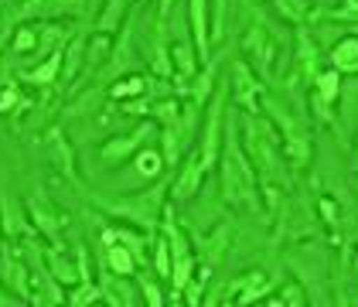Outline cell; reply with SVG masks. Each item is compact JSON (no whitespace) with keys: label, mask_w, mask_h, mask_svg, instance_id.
Masks as SVG:
<instances>
[{"label":"cell","mask_w":358,"mask_h":307,"mask_svg":"<svg viewBox=\"0 0 358 307\" xmlns=\"http://www.w3.org/2000/svg\"><path fill=\"white\" fill-rule=\"evenodd\" d=\"M219 178H222V198L236 208H249L259 212V185H256V168L249 164L243 140L236 137V120H229L225 127V140H222L219 154Z\"/></svg>","instance_id":"obj_1"},{"label":"cell","mask_w":358,"mask_h":307,"mask_svg":"<svg viewBox=\"0 0 358 307\" xmlns=\"http://www.w3.org/2000/svg\"><path fill=\"white\" fill-rule=\"evenodd\" d=\"M164 192L167 185H154L147 192H137V195L127 198H96V208L113 215V219H127V225H137L143 232H157L161 229V215L167 208Z\"/></svg>","instance_id":"obj_2"},{"label":"cell","mask_w":358,"mask_h":307,"mask_svg":"<svg viewBox=\"0 0 358 307\" xmlns=\"http://www.w3.org/2000/svg\"><path fill=\"white\" fill-rule=\"evenodd\" d=\"M243 150H246L249 164L256 168V174L263 178V181H273L280 178V164H276V127L270 120H256V113H246V120H243Z\"/></svg>","instance_id":"obj_3"},{"label":"cell","mask_w":358,"mask_h":307,"mask_svg":"<svg viewBox=\"0 0 358 307\" xmlns=\"http://www.w3.org/2000/svg\"><path fill=\"white\" fill-rule=\"evenodd\" d=\"M263 106L270 110V123L280 130V140H283V154H287V161H290L297 171L307 168V164H310V134H307V127H303L301 120L287 110L280 99L263 96Z\"/></svg>","instance_id":"obj_4"},{"label":"cell","mask_w":358,"mask_h":307,"mask_svg":"<svg viewBox=\"0 0 358 307\" xmlns=\"http://www.w3.org/2000/svg\"><path fill=\"white\" fill-rule=\"evenodd\" d=\"M157 137V127H154V120H143L137 130H130V134H120V137H110L103 147H99V161H103V168H123L137 150H143L150 140Z\"/></svg>","instance_id":"obj_5"},{"label":"cell","mask_w":358,"mask_h":307,"mask_svg":"<svg viewBox=\"0 0 358 307\" xmlns=\"http://www.w3.org/2000/svg\"><path fill=\"white\" fill-rule=\"evenodd\" d=\"M229 83H232V99L243 113H259L263 106V96H266V83L256 76V69L249 65L246 58H239L229 72Z\"/></svg>","instance_id":"obj_6"},{"label":"cell","mask_w":358,"mask_h":307,"mask_svg":"<svg viewBox=\"0 0 358 307\" xmlns=\"http://www.w3.org/2000/svg\"><path fill=\"white\" fill-rule=\"evenodd\" d=\"M225 99H222V92L215 96V103L208 106V120H205V130H201V140H198V161H201V168L205 174L208 171L219 168V154H222V140H225V130H222V123H225Z\"/></svg>","instance_id":"obj_7"},{"label":"cell","mask_w":358,"mask_h":307,"mask_svg":"<svg viewBox=\"0 0 358 307\" xmlns=\"http://www.w3.org/2000/svg\"><path fill=\"white\" fill-rule=\"evenodd\" d=\"M243 55H246V62L256 69L259 79L270 76L273 58H276V38L270 34V28H266L263 21H256V24L246 31V38H243Z\"/></svg>","instance_id":"obj_8"},{"label":"cell","mask_w":358,"mask_h":307,"mask_svg":"<svg viewBox=\"0 0 358 307\" xmlns=\"http://www.w3.org/2000/svg\"><path fill=\"white\" fill-rule=\"evenodd\" d=\"M0 283L14 297L31 304V270L24 256H17V246H7V243H0Z\"/></svg>","instance_id":"obj_9"},{"label":"cell","mask_w":358,"mask_h":307,"mask_svg":"<svg viewBox=\"0 0 358 307\" xmlns=\"http://www.w3.org/2000/svg\"><path fill=\"white\" fill-rule=\"evenodd\" d=\"M294 41H297V55H294V76H301L307 85H314L317 72H321V52H317V41L310 38L307 24L294 28Z\"/></svg>","instance_id":"obj_10"},{"label":"cell","mask_w":358,"mask_h":307,"mask_svg":"<svg viewBox=\"0 0 358 307\" xmlns=\"http://www.w3.org/2000/svg\"><path fill=\"white\" fill-rule=\"evenodd\" d=\"M270 290H273V280L266 277L263 270H249L246 277L232 280V287H229V294H225V304H256V301H263V297H270Z\"/></svg>","instance_id":"obj_11"},{"label":"cell","mask_w":358,"mask_h":307,"mask_svg":"<svg viewBox=\"0 0 358 307\" xmlns=\"http://www.w3.org/2000/svg\"><path fill=\"white\" fill-rule=\"evenodd\" d=\"M31 229V219H28V208L17 201V195H10V192H0V232H3V239H24Z\"/></svg>","instance_id":"obj_12"},{"label":"cell","mask_w":358,"mask_h":307,"mask_svg":"<svg viewBox=\"0 0 358 307\" xmlns=\"http://www.w3.org/2000/svg\"><path fill=\"white\" fill-rule=\"evenodd\" d=\"M24 208H28V219L31 225L48 239V243H62L58 239V232H62V225H65V219L58 215L55 208H52V201L48 198H41V195H31L28 201H24Z\"/></svg>","instance_id":"obj_13"},{"label":"cell","mask_w":358,"mask_h":307,"mask_svg":"<svg viewBox=\"0 0 358 307\" xmlns=\"http://www.w3.org/2000/svg\"><path fill=\"white\" fill-rule=\"evenodd\" d=\"M99 287H103V304H113V307H137L143 304L140 297V287H134V280L123 277V273H103L99 277Z\"/></svg>","instance_id":"obj_14"},{"label":"cell","mask_w":358,"mask_h":307,"mask_svg":"<svg viewBox=\"0 0 358 307\" xmlns=\"http://www.w3.org/2000/svg\"><path fill=\"white\" fill-rule=\"evenodd\" d=\"M45 154H48V161L55 164L69 181H79V168H76V150H72V143L65 140L62 134V127H52L48 134H45Z\"/></svg>","instance_id":"obj_15"},{"label":"cell","mask_w":358,"mask_h":307,"mask_svg":"<svg viewBox=\"0 0 358 307\" xmlns=\"http://www.w3.org/2000/svg\"><path fill=\"white\" fill-rule=\"evenodd\" d=\"M147 62L150 72L157 79H174V65H171V41H167V21H154V34H150V48H147Z\"/></svg>","instance_id":"obj_16"},{"label":"cell","mask_w":358,"mask_h":307,"mask_svg":"<svg viewBox=\"0 0 358 307\" xmlns=\"http://www.w3.org/2000/svg\"><path fill=\"white\" fill-rule=\"evenodd\" d=\"M201 181H205V168H201V161H198V150H188V157H185V164L178 171V178L171 181V198H174V201H188V198H194V192L201 188Z\"/></svg>","instance_id":"obj_17"},{"label":"cell","mask_w":358,"mask_h":307,"mask_svg":"<svg viewBox=\"0 0 358 307\" xmlns=\"http://www.w3.org/2000/svg\"><path fill=\"white\" fill-rule=\"evenodd\" d=\"M188 31L194 38L198 58L208 62L212 52V31H208V0H188Z\"/></svg>","instance_id":"obj_18"},{"label":"cell","mask_w":358,"mask_h":307,"mask_svg":"<svg viewBox=\"0 0 358 307\" xmlns=\"http://www.w3.org/2000/svg\"><path fill=\"white\" fill-rule=\"evenodd\" d=\"M215 83H219V62H215V58H208V62H205V69H201V72H198V76H194L192 83L185 85L178 96H185L188 103H194V106L201 110V106H208V96L215 92Z\"/></svg>","instance_id":"obj_19"},{"label":"cell","mask_w":358,"mask_h":307,"mask_svg":"<svg viewBox=\"0 0 358 307\" xmlns=\"http://www.w3.org/2000/svg\"><path fill=\"white\" fill-rule=\"evenodd\" d=\"M76 10H79V0H24L17 14L24 21H55V17L76 14Z\"/></svg>","instance_id":"obj_20"},{"label":"cell","mask_w":358,"mask_h":307,"mask_svg":"<svg viewBox=\"0 0 358 307\" xmlns=\"http://www.w3.org/2000/svg\"><path fill=\"white\" fill-rule=\"evenodd\" d=\"M45 263H48L52 277H55L62 287H76V283H79V270H76L72 256L62 250V243H52V246L45 250Z\"/></svg>","instance_id":"obj_21"},{"label":"cell","mask_w":358,"mask_h":307,"mask_svg":"<svg viewBox=\"0 0 358 307\" xmlns=\"http://www.w3.org/2000/svg\"><path fill=\"white\" fill-rule=\"evenodd\" d=\"M328 62L331 69L341 72V76H358V34H348V38L334 41Z\"/></svg>","instance_id":"obj_22"},{"label":"cell","mask_w":358,"mask_h":307,"mask_svg":"<svg viewBox=\"0 0 358 307\" xmlns=\"http://www.w3.org/2000/svg\"><path fill=\"white\" fill-rule=\"evenodd\" d=\"M62 62H65V48H58V52H52V55L45 58L38 69H31V72H24L21 79L28 85H34V89H48V85H55L58 79H62Z\"/></svg>","instance_id":"obj_23"},{"label":"cell","mask_w":358,"mask_h":307,"mask_svg":"<svg viewBox=\"0 0 358 307\" xmlns=\"http://www.w3.org/2000/svg\"><path fill=\"white\" fill-rule=\"evenodd\" d=\"M229 243H232V229L225 222H219L205 239H201V259H205L208 266H215L222 256L229 252Z\"/></svg>","instance_id":"obj_24"},{"label":"cell","mask_w":358,"mask_h":307,"mask_svg":"<svg viewBox=\"0 0 358 307\" xmlns=\"http://www.w3.org/2000/svg\"><path fill=\"white\" fill-rule=\"evenodd\" d=\"M310 92L317 96V99H324L334 106V99L341 96V72H334V69H324V72H317V79L310 85Z\"/></svg>","instance_id":"obj_25"},{"label":"cell","mask_w":358,"mask_h":307,"mask_svg":"<svg viewBox=\"0 0 358 307\" xmlns=\"http://www.w3.org/2000/svg\"><path fill=\"white\" fill-rule=\"evenodd\" d=\"M134 161H137V174L140 178H161L164 174V154L161 150H154V147H143L134 154Z\"/></svg>","instance_id":"obj_26"},{"label":"cell","mask_w":358,"mask_h":307,"mask_svg":"<svg viewBox=\"0 0 358 307\" xmlns=\"http://www.w3.org/2000/svg\"><path fill=\"white\" fill-rule=\"evenodd\" d=\"M123 17H127V0H106V7H103V14H99V21H96V31L116 34L120 24H123Z\"/></svg>","instance_id":"obj_27"},{"label":"cell","mask_w":358,"mask_h":307,"mask_svg":"<svg viewBox=\"0 0 358 307\" xmlns=\"http://www.w3.org/2000/svg\"><path fill=\"white\" fill-rule=\"evenodd\" d=\"M99 301H103V287H99L96 280H89V283H76V287H69V294H65V304H72V307L99 304Z\"/></svg>","instance_id":"obj_28"},{"label":"cell","mask_w":358,"mask_h":307,"mask_svg":"<svg viewBox=\"0 0 358 307\" xmlns=\"http://www.w3.org/2000/svg\"><path fill=\"white\" fill-rule=\"evenodd\" d=\"M147 76H127L120 83L110 85V99H137V96H147Z\"/></svg>","instance_id":"obj_29"},{"label":"cell","mask_w":358,"mask_h":307,"mask_svg":"<svg viewBox=\"0 0 358 307\" xmlns=\"http://www.w3.org/2000/svg\"><path fill=\"white\" fill-rule=\"evenodd\" d=\"M273 3H276V10H280V17L290 21L294 28H297V24H307V21H310V10H314L307 0H273Z\"/></svg>","instance_id":"obj_30"},{"label":"cell","mask_w":358,"mask_h":307,"mask_svg":"<svg viewBox=\"0 0 358 307\" xmlns=\"http://www.w3.org/2000/svg\"><path fill=\"white\" fill-rule=\"evenodd\" d=\"M178 116H181V99H174V96H164V99L150 103V120H157L161 127L178 123Z\"/></svg>","instance_id":"obj_31"},{"label":"cell","mask_w":358,"mask_h":307,"mask_svg":"<svg viewBox=\"0 0 358 307\" xmlns=\"http://www.w3.org/2000/svg\"><path fill=\"white\" fill-rule=\"evenodd\" d=\"M154 270H157V277L161 280H171V246H167V239L161 232H154Z\"/></svg>","instance_id":"obj_32"},{"label":"cell","mask_w":358,"mask_h":307,"mask_svg":"<svg viewBox=\"0 0 358 307\" xmlns=\"http://www.w3.org/2000/svg\"><path fill=\"white\" fill-rule=\"evenodd\" d=\"M266 304L270 307H301V304H307V294H303L301 283H287L276 297H266Z\"/></svg>","instance_id":"obj_33"},{"label":"cell","mask_w":358,"mask_h":307,"mask_svg":"<svg viewBox=\"0 0 358 307\" xmlns=\"http://www.w3.org/2000/svg\"><path fill=\"white\" fill-rule=\"evenodd\" d=\"M10 52H14V55H31V52H38V28L21 24L17 34H14V41H10Z\"/></svg>","instance_id":"obj_34"},{"label":"cell","mask_w":358,"mask_h":307,"mask_svg":"<svg viewBox=\"0 0 358 307\" xmlns=\"http://www.w3.org/2000/svg\"><path fill=\"white\" fill-rule=\"evenodd\" d=\"M85 62V45L83 41H72L69 48H65V62H62V76L65 79H72L76 72H79V65Z\"/></svg>","instance_id":"obj_35"},{"label":"cell","mask_w":358,"mask_h":307,"mask_svg":"<svg viewBox=\"0 0 358 307\" xmlns=\"http://www.w3.org/2000/svg\"><path fill=\"white\" fill-rule=\"evenodd\" d=\"M208 28H212V41H222V34H225V0H208Z\"/></svg>","instance_id":"obj_36"},{"label":"cell","mask_w":358,"mask_h":307,"mask_svg":"<svg viewBox=\"0 0 358 307\" xmlns=\"http://www.w3.org/2000/svg\"><path fill=\"white\" fill-rule=\"evenodd\" d=\"M137 287H140V297H143V304H150V307H164V294H161V287L154 283L150 277H137Z\"/></svg>","instance_id":"obj_37"},{"label":"cell","mask_w":358,"mask_h":307,"mask_svg":"<svg viewBox=\"0 0 358 307\" xmlns=\"http://www.w3.org/2000/svg\"><path fill=\"white\" fill-rule=\"evenodd\" d=\"M17 106H21V110H28V106H31V99H24V96H21V89L7 85V89L0 92V113H14Z\"/></svg>","instance_id":"obj_38"},{"label":"cell","mask_w":358,"mask_h":307,"mask_svg":"<svg viewBox=\"0 0 358 307\" xmlns=\"http://www.w3.org/2000/svg\"><path fill=\"white\" fill-rule=\"evenodd\" d=\"M331 21H348V24H358V0H345L338 3L334 10H328Z\"/></svg>","instance_id":"obj_39"},{"label":"cell","mask_w":358,"mask_h":307,"mask_svg":"<svg viewBox=\"0 0 358 307\" xmlns=\"http://www.w3.org/2000/svg\"><path fill=\"white\" fill-rule=\"evenodd\" d=\"M317 212H321V219H324L331 232H338V205L331 198H317Z\"/></svg>","instance_id":"obj_40"},{"label":"cell","mask_w":358,"mask_h":307,"mask_svg":"<svg viewBox=\"0 0 358 307\" xmlns=\"http://www.w3.org/2000/svg\"><path fill=\"white\" fill-rule=\"evenodd\" d=\"M174 10V0H157V21H167Z\"/></svg>","instance_id":"obj_41"},{"label":"cell","mask_w":358,"mask_h":307,"mask_svg":"<svg viewBox=\"0 0 358 307\" xmlns=\"http://www.w3.org/2000/svg\"><path fill=\"white\" fill-rule=\"evenodd\" d=\"M7 34H10V28H3V31H0V52H3V45H7Z\"/></svg>","instance_id":"obj_42"},{"label":"cell","mask_w":358,"mask_h":307,"mask_svg":"<svg viewBox=\"0 0 358 307\" xmlns=\"http://www.w3.org/2000/svg\"><path fill=\"white\" fill-rule=\"evenodd\" d=\"M355 164H358V140H355Z\"/></svg>","instance_id":"obj_43"},{"label":"cell","mask_w":358,"mask_h":307,"mask_svg":"<svg viewBox=\"0 0 358 307\" xmlns=\"http://www.w3.org/2000/svg\"><path fill=\"white\" fill-rule=\"evenodd\" d=\"M355 34H358V24H355Z\"/></svg>","instance_id":"obj_44"}]
</instances>
